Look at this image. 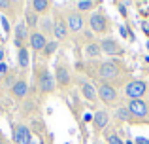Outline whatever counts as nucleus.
Listing matches in <instances>:
<instances>
[{"instance_id":"9d476101","label":"nucleus","mask_w":149,"mask_h":144,"mask_svg":"<svg viewBox=\"0 0 149 144\" xmlns=\"http://www.w3.org/2000/svg\"><path fill=\"white\" fill-rule=\"evenodd\" d=\"M98 46L102 53H106V55H123V48L117 44L115 38H104V40L98 42Z\"/></svg>"},{"instance_id":"423d86ee","label":"nucleus","mask_w":149,"mask_h":144,"mask_svg":"<svg viewBox=\"0 0 149 144\" xmlns=\"http://www.w3.org/2000/svg\"><path fill=\"white\" fill-rule=\"evenodd\" d=\"M125 93L128 99H142L147 93V84L143 80H132L125 85Z\"/></svg>"},{"instance_id":"a211bd4d","label":"nucleus","mask_w":149,"mask_h":144,"mask_svg":"<svg viewBox=\"0 0 149 144\" xmlns=\"http://www.w3.org/2000/svg\"><path fill=\"white\" fill-rule=\"evenodd\" d=\"M23 21L26 23L29 29H36V27L40 25V17H38V13H36V11H32L30 8H29V10H25V19H23Z\"/></svg>"},{"instance_id":"cd10ccee","label":"nucleus","mask_w":149,"mask_h":144,"mask_svg":"<svg viewBox=\"0 0 149 144\" xmlns=\"http://www.w3.org/2000/svg\"><path fill=\"white\" fill-rule=\"evenodd\" d=\"M8 72V67H6V63H0V74H6Z\"/></svg>"},{"instance_id":"f8f14e48","label":"nucleus","mask_w":149,"mask_h":144,"mask_svg":"<svg viewBox=\"0 0 149 144\" xmlns=\"http://www.w3.org/2000/svg\"><path fill=\"white\" fill-rule=\"evenodd\" d=\"M68 34H70V30H68V25H66V19L57 17L53 21V36L57 38V42H58V40H66Z\"/></svg>"},{"instance_id":"20e7f679","label":"nucleus","mask_w":149,"mask_h":144,"mask_svg":"<svg viewBox=\"0 0 149 144\" xmlns=\"http://www.w3.org/2000/svg\"><path fill=\"white\" fill-rule=\"evenodd\" d=\"M38 87H40L42 93H53L55 89H57L55 76L47 70V68H42V70L38 72Z\"/></svg>"},{"instance_id":"9b49d317","label":"nucleus","mask_w":149,"mask_h":144,"mask_svg":"<svg viewBox=\"0 0 149 144\" xmlns=\"http://www.w3.org/2000/svg\"><path fill=\"white\" fill-rule=\"evenodd\" d=\"M13 142L15 144H32V133L26 125L13 127Z\"/></svg>"},{"instance_id":"393cba45","label":"nucleus","mask_w":149,"mask_h":144,"mask_svg":"<svg viewBox=\"0 0 149 144\" xmlns=\"http://www.w3.org/2000/svg\"><path fill=\"white\" fill-rule=\"evenodd\" d=\"M106 142H108V144H125L123 140H121V137H119L117 133L108 135V137H106Z\"/></svg>"},{"instance_id":"473e14b6","label":"nucleus","mask_w":149,"mask_h":144,"mask_svg":"<svg viewBox=\"0 0 149 144\" xmlns=\"http://www.w3.org/2000/svg\"><path fill=\"white\" fill-rule=\"evenodd\" d=\"M6 140H4V137H2V133H0V144H4Z\"/></svg>"},{"instance_id":"7c9ffc66","label":"nucleus","mask_w":149,"mask_h":144,"mask_svg":"<svg viewBox=\"0 0 149 144\" xmlns=\"http://www.w3.org/2000/svg\"><path fill=\"white\" fill-rule=\"evenodd\" d=\"M136 142H140V144H149V140H146V138H138Z\"/></svg>"},{"instance_id":"f257e3e1","label":"nucleus","mask_w":149,"mask_h":144,"mask_svg":"<svg viewBox=\"0 0 149 144\" xmlns=\"http://www.w3.org/2000/svg\"><path fill=\"white\" fill-rule=\"evenodd\" d=\"M127 108H128V112H130V118H132L134 123L146 122L149 118V106H147L146 100H142V99H128Z\"/></svg>"},{"instance_id":"ddd939ff","label":"nucleus","mask_w":149,"mask_h":144,"mask_svg":"<svg viewBox=\"0 0 149 144\" xmlns=\"http://www.w3.org/2000/svg\"><path fill=\"white\" fill-rule=\"evenodd\" d=\"M55 81H57V87H68L70 85V72L64 65H57V78H55Z\"/></svg>"},{"instance_id":"412c9836","label":"nucleus","mask_w":149,"mask_h":144,"mask_svg":"<svg viewBox=\"0 0 149 144\" xmlns=\"http://www.w3.org/2000/svg\"><path fill=\"white\" fill-rule=\"evenodd\" d=\"M40 32L44 34V36L53 34V19H49V17L42 19V21H40Z\"/></svg>"},{"instance_id":"0eeeda50","label":"nucleus","mask_w":149,"mask_h":144,"mask_svg":"<svg viewBox=\"0 0 149 144\" xmlns=\"http://www.w3.org/2000/svg\"><path fill=\"white\" fill-rule=\"evenodd\" d=\"M96 95H98V99L102 100V103H106V104H115L117 99H119V95H117V89L111 87L109 84H98Z\"/></svg>"},{"instance_id":"5701e85b","label":"nucleus","mask_w":149,"mask_h":144,"mask_svg":"<svg viewBox=\"0 0 149 144\" xmlns=\"http://www.w3.org/2000/svg\"><path fill=\"white\" fill-rule=\"evenodd\" d=\"M115 118L119 119V122H130L132 123V118H130V112H128L127 106H119L115 110Z\"/></svg>"},{"instance_id":"39448f33","label":"nucleus","mask_w":149,"mask_h":144,"mask_svg":"<svg viewBox=\"0 0 149 144\" xmlns=\"http://www.w3.org/2000/svg\"><path fill=\"white\" fill-rule=\"evenodd\" d=\"M29 38H30V29L26 27L25 21H19L15 25V30H13V42H15V48L21 49V48H26L29 44Z\"/></svg>"},{"instance_id":"2f4dec72","label":"nucleus","mask_w":149,"mask_h":144,"mask_svg":"<svg viewBox=\"0 0 149 144\" xmlns=\"http://www.w3.org/2000/svg\"><path fill=\"white\" fill-rule=\"evenodd\" d=\"M4 61V48H0V63Z\"/></svg>"},{"instance_id":"f03ea898","label":"nucleus","mask_w":149,"mask_h":144,"mask_svg":"<svg viewBox=\"0 0 149 144\" xmlns=\"http://www.w3.org/2000/svg\"><path fill=\"white\" fill-rule=\"evenodd\" d=\"M96 76H98L100 84H108V81L115 80L119 76V68H117V65L113 61H104V63H100L96 67Z\"/></svg>"},{"instance_id":"7ed1b4c3","label":"nucleus","mask_w":149,"mask_h":144,"mask_svg":"<svg viewBox=\"0 0 149 144\" xmlns=\"http://www.w3.org/2000/svg\"><path fill=\"white\" fill-rule=\"evenodd\" d=\"M89 27H91V30L96 32V34L109 32V21H108V17H106V13H102V11H95V13L89 15Z\"/></svg>"},{"instance_id":"6e6552de","label":"nucleus","mask_w":149,"mask_h":144,"mask_svg":"<svg viewBox=\"0 0 149 144\" xmlns=\"http://www.w3.org/2000/svg\"><path fill=\"white\" fill-rule=\"evenodd\" d=\"M66 25H68L70 32H81L83 27H85V21H83L79 11L74 10V11H68V13H66Z\"/></svg>"},{"instance_id":"dca6fc26","label":"nucleus","mask_w":149,"mask_h":144,"mask_svg":"<svg viewBox=\"0 0 149 144\" xmlns=\"http://www.w3.org/2000/svg\"><path fill=\"white\" fill-rule=\"evenodd\" d=\"M93 122H95V129L102 131V129H106V125L109 123V114L104 112V110H98L95 114V118H93Z\"/></svg>"},{"instance_id":"c85d7f7f","label":"nucleus","mask_w":149,"mask_h":144,"mask_svg":"<svg viewBox=\"0 0 149 144\" xmlns=\"http://www.w3.org/2000/svg\"><path fill=\"white\" fill-rule=\"evenodd\" d=\"M142 29H143V32H146V34H149V25H147V23H143Z\"/></svg>"},{"instance_id":"b1692460","label":"nucleus","mask_w":149,"mask_h":144,"mask_svg":"<svg viewBox=\"0 0 149 144\" xmlns=\"http://www.w3.org/2000/svg\"><path fill=\"white\" fill-rule=\"evenodd\" d=\"M57 48H58V42H57V40H49L47 46L44 48V51H42V53H44L45 57H51L55 51H57Z\"/></svg>"},{"instance_id":"f3484780","label":"nucleus","mask_w":149,"mask_h":144,"mask_svg":"<svg viewBox=\"0 0 149 144\" xmlns=\"http://www.w3.org/2000/svg\"><path fill=\"white\" fill-rule=\"evenodd\" d=\"M49 8H51V2H47V0H32V2H30V10L36 11L38 15L47 13Z\"/></svg>"},{"instance_id":"4468645a","label":"nucleus","mask_w":149,"mask_h":144,"mask_svg":"<svg viewBox=\"0 0 149 144\" xmlns=\"http://www.w3.org/2000/svg\"><path fill=\"white\" fill-rule=\"evenodd\" d=\"M26 93H29V84H26L25 80L13 81V85H11V95H13L15 99H25Z\"/></svg>"},{"instance_id":"f704fd0d","label":"nucleus","mask_w":149,"mask_h":144,"mask_svg":"<svg viewBox=\"0 0 149 144\" xmlns=\"http://www.w3.org/2000/svg\"><path fill=\"white\" fill-rule=\"evenodd\" d=\"M146 46H147V49H149V40H147V44H146Z\"/></svg>"},{"instance_id":"72a5a7b5","label":"nucleus","mask_w":149,"mask_h":144,"mask_svg":"<svg viewBox=\"0 0 149 144\" xmlns=\"http://www.w3.org/2000/svg\"><path fill=\"white\" fill-rule=\"evenodd\" d=\"M125 144H132V140H128V142H125Z\"/></svg>"},{"instance_id":"4be33fe9","label":"nucleus","mask_w":149,"mask_h":144,"mask_svg":"<svg viewBox=\"0 0 149 144\" xmlns=\"http://www.w3.org/2000/svg\"><path fill=\"white\" fill-rule=\"evenodd\" d=\"M95 6H96V2H93V0H79V2H76V11H79V13L91 11Z\"/></svg>"},{"instance_id":"2eb2a0df","label":"nucleus","mask_w":149,"mask_h":144,"mask_svg":"<svg viewBox=\"0 0 149 144\" xmlns=\"http://www.w3.org/2000/svg\"><path fill=\"white\" fill-rule=\"evenodd\" d=\"M81 87V95L85 97L87 100H91V103H96V99H98V95H96V89L93 84H89V81H81L79 84Z\"/></svg>"},{"instance_id":"6ab92c4d","label":"nucleus","mask_w":149,"mask_h":144,"mask_svg":"<svg viewBox=\"0 0 149 144\" xmlns=\"http://www.w3.org/2000/svg\"><path fill=\"white\" fill-rule=\"evenodd\" d=\"M83 51H85V57H89V59H98V57L102 55V49H100V46L96 44V42L87 44Z\"/></svg>"},{"instance_id":"1a4fd4ad","label":"nucleus","mask_w":149,"mask_h":144,"mask_svg":"<svg viewBox=\"0 0 149 144\" xmlns=\"http://www.w3.org/2000/svg\"><path fill=\"white\" fill-rule=\"evenodd\" d=\"M47 42H49L47 36H44L40 30H32V32H30V38H29V48L32 49L34 53H40V51H44Z\"/></svg>"},{"instance_id":"aec40b11","label":"nucleus","mask_w":149,"mask_h":144,"mask_svg":"<svg viewBox=\"0 0 149 144\" xmlns=\"http://www.w3.org/2000/svg\"><path fill=\"white\" fill-rule=\"evenodd\" d=\"M17 65H19V68H29L30 55H29V49H26V48L19 49V53H17Z\"/></svg>"},{"instance_id":"c756f323","label":"nucleus","mask_w":149,"mask_h":144,"mask_svg":"<svg viewBox=\"0 0 149 144\" xmlns=\"http://www.w3.org/2000/svg\"><path fill=\"white\" fill-rule=\"evenodd\" d=\"M93 118H95V116H91V114H85V118H83V119H85V122H91Z\"/></svg>"},{"instance_id":"a878e982","label":"nucleus","mask_w":149,"mask_h":144,"mask_svg":"<svg viewBox=\"0 0 149 144\" xmlns=\"http://www.w3.org/2000/svg\"><path fill=\"white\" fill-rule=\"evenodd\" d=\"M13 6V2H8V0H0V10H8V8Z\"/></svg>"},{"instance_id":"bb28decb","label":"nucleus","mask_w":149,"mask_h":144,"mask_svg":"<svg viewBox=\"0 0 149 144\" xmlns=\"http://www.w3.org/2000/svg\"><path fill=\"white\" fill-rule=\"evenodd\" d=\"M117 8H119V11H121V15H127V10H125V4H117Z\"/></svg>"}]
</instances>
